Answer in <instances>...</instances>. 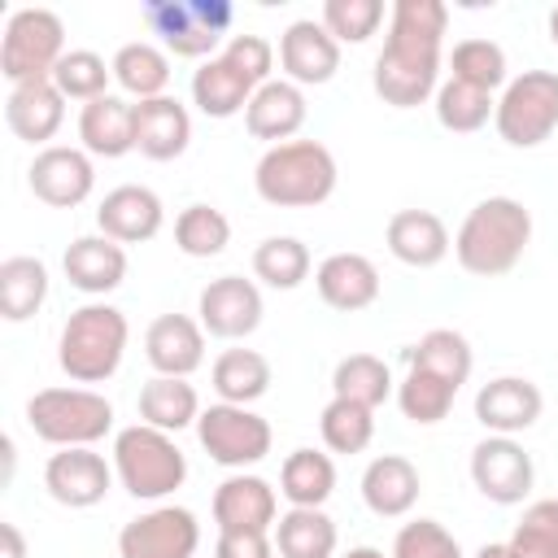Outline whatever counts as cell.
<instances>
[{
    "instance_id": "cell-8",
    "label": "cell",
    "mask_w": 558,
    "mask_h": 558,
    "mask_svg": "<svg viewBox=\"0 0 558 558\" xmlns=\"http://www.w3.org/2000/svg\"><path fill=\"white\" fill-rule=\"evenodd\" d=\"M65 22L52 9H13L4 39H0V74L9 78V87L22 83H44L52 78L57 61L65 57Z\"/></svg>"
},
{
    "instance_id": "cell-5",
    "label": "cell",
    "mask_w": 558,
    "mask_h": 558,
    "mask_svg": "<svg viewBox=\"0 0 558 558\" xmlns=\"http://www.w3.org/2000/svg\"><path fill=\"white\" fill-rule=\"evenodd\" d=\"M113 475L135 501H166L187 480V458L170 432L131 423L113 436Z\"/></svg>"
},
{
    "instance_id": "cell-28",
    "label": "cell",
    "mask_w": 558,
    "mask_h": 558,
    "mask_svg": "<svg viewBox=\"0 0 558 558\" xmlns=\"http://www.w3.org/2000/svg\"><path fill=\"white\" fill-rule=\"evenodd\" d=\"M4 122H9V131H13L17 140L48 148V140H52V135L61 131V122H65V96L57 92L52 78L9 87V96H4Z\"/></svg>"
},
{
    "instance_id": "cell-11",
    "label": "cell",
    "mask_w": 558,
    "mask_h": 558,
    "mask_svg": "<svg viewBox=\"0 0 558 558\" xmlns=\"http://www.w3.org/2000/svg\"><path fill=\"white\" fill-rule=\"evenodd\" d=\"M196 549L201 523L187 506H153L118 532V558H192Z\"/></svg>"
},
{
    "instance_id": "cell-44",
    "label": "cell",
    "mask_w": 558,
    "mask_h": 558,
    "mask_svg": "<svg viewBox=\"0 0 558 558\" xmlns=\"http://www.w3.org/2000/svg\"><path fill=\"white\" fill-rule=\"evenodd\" d=\"M109 78H113V65H105V57L92 52V48H70V52L57 61V70H52L57 92H61L65 100H83V105L109 96Z\"/></svg>"
},
{
    "instance_id": "cell-42",
    "label": "cell",
    "mask_w": 558,
    "mask_h": 558,
    "mask_svg": "<svg viewBox=\"0 0 558 558\" xmlns=\"http://www.w3.org/2000/svg\"><path fill=\"white\" fill-rule=\"evenodd\" d=\"M318 436L331 453H362L375 440V410L344 401V397H331L318 414Z\"/></svg>"
},
{
    "instance_id": "cell-52",
    "label": "cell",
    "mask_w": 558,
    "mask_h": 558,
    "mask_svg": "<svg viewBox=\"0 0 558 558\" xmlns=\"http://www.w3.org/2000/svg\"><path fill=\"white\" fill-rule=\"evenodd\" d=\"M475 558H510V549H506V545H480Z\"/></svg>"
},
{
    "instance_id": "cell-3",
    "label": "cell",
    "mask_w": 558,
    "mask_h": 558,
    "mask_svg": "<svg viewBox=\"0 0 558 558\" xmlns=\"http://www.w3.org/2000/svg\"><path fill=\"white\" fill-rule=\"evenodd\" d=\"M336 183H340V170L323 140L275 144L253 166V187L275 209H314V205L331 201Z\"/></svg>"
},
{
    "instance_id": "cell-46",
    "label": "cell",
    "mask_w": 558,
    "mask_h": 558,
    "mask_svg": "<svg viewBox=\"0 0 558 558\" xmlns=\"http://www.w3.org/2000/svg\"><path fill=\"white\" fill-rule=\"evenodd\" d=\"M318 22L336 44H366L384 22V0H327Z\"/></svg>"
},
{
    "instance_id": "cell-2",
    "label": "cell",
    "mask_w": 558,
    "mask_h": 558,
    "mask_svg": "<svg viewBox=\"0 0 558 558\" xmlns=\"http://www.w3.org/2000/svg\"><path fill=\"white\" fill-rule=\"evenodd\" d=\"M532 244V214L514 196H484L475 209H466L458 235H453V257L466 275L475 279H497L519 266V257Z\"/></svg>"
},
{
    "instance_id": "cell-9",
    "label": "cell",
    "mask_w": 558,
    "mask_h": 558,
    "mask_svg": "<svg viewBox=\"0 0 558 558\" xmlns=\"http://www.w3.org/2000/svg\"><path fill=\"white\" fill-rule=\"evenodd\" d=\"M497 135L510 148H536L558 131V74L554 70H523L514 74L493 113Z\"/></svg>"
},
{
    "instance_id": "cell-29",
    "label": "cell",
    "mask_w": 558,
    "mask_h": 558,
    "mask_svg": "<svg viewBox=\"0 0 558 558\" xmlns=\"http://www.w3.org/2000/svg\"><path fill=\"white\" fill-rule=\"evenodd\" d=\"M279 558H336L340 532L323 506H288L270 527Z\"/></svg>"
},
{
    "instance_id": "cell-24",
    "label": "cell",
    "mask_w": 558,
    "mask_h": 558,
    "mask_svg": "<svg viewBox=\"0 0 558 558\" xmlns=\"http://www.w3.org/2000/svg\"><path fill=\"white\" fill-rule=\"evenodd\" d=\"M192 144V113L174 96L135 105V153L148 161H174Z\"/></svg>"
},
{
    "instance_id": "cell-10",
    "label": "cell",
    "mask_w": 558,
    "mask_h": 558,
    "mask_svg": "<svg viewBox=\"0 0 558 558\" xmlns=\"http://www.w3.org/2000/svg\"><path fill=\"white\" fill-rule=\"evenodd\" d=\"M196 440L209 453V462H218L227 471H248V466H257L270 453L275 432H270V423L253 405L214 401L196 418Z\"/></svg>"
},
{
    "instance_id": "cell-38",
    "label": "cell",
    "mask_w": 558,
    "mask_h": 558,
    "mask_svg": "<svg viewBox=\"0 0 558 558\" xmlns=\"http://www.w3.org/2000/svg\"><path fill=\"white\" fill-rule=\"evenodd\" d=\"M458 392H462V388H453L449 379H440V375H432V371H423V366H405V375H401V384H397V405H401V414H405L414 427H432V423L449 418Z\"/></svg>"
},
{
    "instance_id": "cell-15",
    "label": "cell",
    "mask_w": 558,
    "mask_h": 558,
    "mask_svg": "<svg viewBox=\"0 0 558 558\" xmlns=\"http://www.w3.org/2000/svg\"><path fill=\"white\" fill-rule=\"evenodd\" d=\"M113 462H105V453L96 449H57L44 462V488L57 506L70 510H92L109 497L113 488Z\"/></svg>"
},
{
    "instance_id": "cell-27",
    "label": "cell",
    "mask_w": 558,
    "mask_h": 558,
    "mask_svg": "<svg viewBox=\"0 0 558 558\" xmlns=\"http://www.w3.org/2000/svg\"><path fill=\"white\" fill-rule=\"evenodd\" d=\"M78 148L92 153V157H126L135 153V100L126 96H100L92 105L78 109Z\"/></svg>"
},
{
    "instance_id": "cell-32",
    "label": "cell",
    "mask_w": 558,
    "mask_h": 558,
    "mask_svg": "<svg viewBox=\"0 0 558 558\" xmlns=\"http://www.w3.org/2000/svg\"><path fill=\"white\" fill-rule=\"evenodd\" d=\"M270 362L257 349H222L209 366V384L227 405H253L270 392Z\"/></svg>"
},
{
    "instance_id": "cell-34",
    "label": "cell",
    "mask_w": 558,
    "mask_h": 558,
    "mask_svg": "<svg viewBox=\"0 0 558 558\" xmlns=\"http://www.w3.org/2000/svg\"><path fill=\"white\" fill-rule=\"evenodd\" d=\"M196 418H201V397H196V388L187 379L153 375L140 388V423L174 436L183 427H196Z\"/></svg>"
},
{
    "instance_id": "cell-20",
    "label": "cell",
    "mask_w": 558,
    "mask_h": 558,
    "mask_svg": "<svg viewBox=\"0 0 558 558\" xmlns=\"http://www.w3.org/2000/svg\"><path fill=\"white\" fill-rule=\"evenodd\" d=\"M144 357L157 375L187 379L205 362V327L187 314H157L144 331Z\"/></svg>"
},
{
    "instance_id": "cell-36",
    "label": "cell",
    "mask_w": 558,
    "mask_h": 558,
    "mask_svg": "<svg viewBox=\"0 0 558 558\" xmlns=\"http://www.w3.org/2000/svg\"><path fill=\"white\" fill-rule=\"evenodd\" d=\"M405 366H423L440 379H449L453 388H462L471 379V366H475V353H471V340L453 327H432L427 336H418V344L405 349Z\"/></svg>"
},
{
    "instance_id": "cell-7",
    "label": "cell",
    "mask_w": 558,
    "mask_h": 558,
    "mask_svg": "<svg viewBox=\"0 0 558 558\" xmlns=\"http://www.w3.org/2000/svg\"><path fill=\"white\" fill-rule=\"evenodd\" d=\"M144 22L153 35H161L166 52L209 61L231 39L227 31L235 22V9L227 0H148Z\"/></svg>"
},
{
    "instance_id": "cell-40",
    "label": "cell",
    "mask_w": 558,
    "mask_h": 558,
    "mask_svg": "<svg viewBox=\"0 0 558 558\" xmlns=\"http://www.w3.org/2000/svg\"><path fill=\"white\" fill-rule=\"evenodd\" d=\"M449 78L466 83V87H480V92H497L510 83V65H506V48L493 44V39H458L453 52H449Z\"/></svg>"
},
{
    "instance_id": "cell-14",
    "label": "cell",
    "mask_w": 558,
    "mask_h": 558,
    "mask_svg": "<svg viewBox=\"0 0 558 558\" xmlns=\"http://www.w3.org/2000/svg\"><path fill=\"white\" fill-rule=\"evenodd\" d=\"M26 183L35 192V201H44L48 209H74L92 196L96 187V166L92 153L74 148V144H48L35 153Z\"/></svg>"
},
{
    "instance_id": "cell-4",
    "label": "cell",
    "mask_w": 558,
    "mask_h": 558,
    "mask_svg": "<svg viewBox=\"0 0 558 558\" xmlns=\"http://www.w3.org/2000/svg\"><path fill=\"white\" fill-rule=\"evenodd\" d=\"M126 340H131L126 314L109 301H87L65 318L57 336V366L74 384H105L118 375L126 357Z\"/></svg>"
},
{
    "instance_id": "cell-16",
    "label": "cell",
    "mask_w": 558,
    "mask_h": 558,
    "mask_svg": "<svg viewBox=\"0 0 558 558\" xmlns=\"http://www.w3.org/2000/svg\"><path fill=\"white\" fill-rule=\"evenodd\" d=\"M279 70L288 83L296 87H323L336 78L340 70V44L327 35L323 22L314 17H296L283 35H279Z\"/></svg>"
},
{
    "instance_id": "cell-37",
    "label": "cell",
    "mask_w": 558,
    "mask_h": 558,
    "mask_svg": "<svg viewBox=\"0 0 558 558\" xmlns=\"http://www.w3.org/2000/svg\"><path fill=\"white\" fill-rule=\"evenodd\" d=\"M392 392H397V379H392L388 362L375 357V353H349V357H340L336 371H331V397L357 401V405H366V410H379Z\"/></svg>"
},
{
    "instance_id": "cell-47",
    "label": "cell",
    "mask_w": 558,
    "mask_h": 558,
    "mask_svg": "<svg viewBox=\"0 0 558 558\" xmlns=\"http://www.w3.org/2000/svg\"><path fill=\"white\" fill-rule=\"evenodd\" d=\"M388 558H462V545L440 519H410L397 527Z\"/></svg>"
},
{
    "instance_id": "cell-33",
    "label": "cell",
    "mask_w": 558,
    "mask_h": 558,
    "mask_svg": "<svg viewBox=\"0 0 558 558\" xmlns=\"http://www.w3.org/2000/svg\"><path fill=\"white\" fill-rule=\"evenodd\" d=\"M48 266L39 257L13 253L0 262V318L4 323H26L44 310L48 301Z\"/></svg>"
},
{
    "instance_id": "cell-13",
    "label": "cell",
    "mask_w": 558,
    "mask_h": 558,
    "mask_svg": "<svg viewBox=\"0 0 558 558\" xmlns=\"http://www.w3.org/2000/svg\"><path fill=\"white\" fill-rule=\"evenodd\" d=\"M196 314H201V327L205 336L214 340H244L262 327V288L244 275H218L201 288L196 296Z\"/></svg>"
},
{
    "instance_id": "cell-23",
    "label": "cell",
    "mask_w": 558,
    "mask_h": 558,
    "mask_svg": "<svg viewBox=\"0 0 558 558\" xmlns=\"http://www.w3.org/2000/svg\"><path fill=\"white\" fill-rule=\"evenodd\" d=\"M314 288H318L323 305H331L340 314H357L379 301V270L366 253H331L318 262Z\"/></svg>"
},
{
    "instance_id": "cell-26",
    "label": "cell",
    "mask_w": 558,
    "mask_h": 558,
    "mask_svg": "<svg viewBox=\"0 0 558 558\" xmlns=\"http://www.w3.org/2000/svg\"><path fill=\"white\" fill-rule=\"evenodd\" d=\"M61 270L70 279V288H78L83 296H105V292L122 288V279H126V248L109 235H78V240H70Z\"/></svg>"
},
{
    "instance_id": "cell-25",
    "label": "cell",
    "mask_w": 558,
    "mask_h": 558,
    "mask_svg": "<svg viewBox=\"0 0 558 558\" xmlns=\"http://www.w3.org/2000/svg\"><path fill=\"white\" fill-rule=\"evenodd\" d=\"M423 493L418 466L401 453H379L362 471V501L375 519H405Z\"/></svg>"
},
{
    "instance_id": "cell-35",
    "label": "cell",
    "mask_w": 558,
    "mask_h": 558,
    "mask_svg": "<svg viewBox=\"0 0 558 558\" xmlns=\"http://www.w3.org/2000/svg\"><path fill=\"white\" fill-rule=\"evenodd\" d=\"M336 493V462L318 449H292L279 466V497L288 506H327Z\"/></svg>"
},
{
    "instance_id": "cell-18",
    "label": "cell",
    "mask_w": 558,
    "mask_h": 558,
    "mask_svg": "<svg viewBox=\"0 0 558 558\" xmlns=\"http://www.w3.org/2000/svg\"><path fill=\"white\" fill-rule=\"evenodd\" d=\"M96 227L100 235L126 244H144L166 227V205L153 187L144 183H118L113 192H105L100 209H96Z\"/></svg>"
},
{
    "instance_id": "cell-1",
    "label": "cell",
    "mask_w": 558,
    "mask_h": 558,
    "mask_svg": "<svg viewBox=\"0 0 558 558\" xmlns=\"http://www.w3.org/2000/svg\"><path fill=\"white\" fill-rule=\"evenodd\" d=\"M449 9L440 0H397L388 9V35L371 70V87L392 109H418L440 87V44Z\"/></svg>"
},
{
    "instance_id": "cell-50",
    "label": "cell",
    "mask_w": 558,
    "mask_h": 558,
    "mask_svg": "<svg viewBox=\"0 0 558 558\" xmlns=\"http://www.w3.org/2000/svg\"><path fill=\"white\" fill-rule=\"evenodd\" d=\"M0 541H4V558H26V541L17 523H0Z\"/></svg>"
},
{
    "instance_id": "cell-51",
    "label": "cell",
    "mask_w": 558,
    "mask_h": 558,
    "mask_svg": "<svg viewBox=\"0 0 558 558\" xmlns=\"http://www.w3.org/2000/svg\"><path fill=\"white\" fill-rule=\"evenodd\" d=\"M340 558H384V549H375V545H353V549L340 554Z\"/></svg>"
},
{
    "instance_id": "cell-53",
    "label": "cell",
    "mask_w": 558,
    "mask_h": 558,
    "mask_svg": "<svg viewBox=\"0 0 558 558\" xmlns=\"http://www.w3.org/2000/svg\"><path fill=\"white\" fill-rule=\"evenodd\" d=\"M549 39H554V48H558V4L549 9Z\"/></svg>"
},
{
    "instance_id": "cell-17",
    "label": "cell",
    "mask_w": 558,
    "mask_h": 558,
    "mask_svg": "<svg viewBox=\"0 0 558 558\" xmlns=\"http://www.w3.org/2000/svg\"><path fill=\"white\" fill-rule=\"evenodd\" d=\"M214 523L218 532H270L279 523V493L248 471H231L214 488Z\"/></svg>"
},
{
    "instance_id": "cell-6",
    "label": "cell",
    "mask_w": 558,
    "mask_h": 558,
    "mask_svg": "<svg viewBox=\"0 0 558 558\" xmlns=\"http://www.w3.org/2000/svg\"><path fill=\"white\" fill-rule=\"evenodd\" d=\"M26 423L57 449H92L113 432V405L96 388H39L26 401Z\"/></svg>"
},
{
    "instance_id": "cell-22",
    "label": "cell",
    "mask_w": 558,
    "mask_h": 558,
    "mask_svg": "<svg viewBox=\"0 0 558 558\" xmlns=\"http://www.w3.org/2000/svg\"><path fill=\"white\" fill-rule=\"evenodd\" d=\"M305 113H310L305 87H296L288 78H270L253 92V100L244 109V126L253 140H266L275 148V144L296 140V131L305 126Z\"/></svg>"
},
{
    "instance_id": "cell-19",
    "label": "cell",
    "mask_w": 558,
    "mask_h": 558,
    "mask_svg": "<svg viewBox=\"0 0 558 558\" xmlns=\"http://www.w3.org/2000/svg\"><path fill=\"white\" fill-rule=\"evenodd\" d=\"M545 410V397L523 375H497L475 392V418L488 436H519Z\"/></svg>"
},
{
    "instance_id": "cell-12",
    "label": "cell",
    "mask_w": 558,
    "mask_h": 558,
    "mask_svg": "<svg viewBox=\"0 0 558 558\" xmlns=\"http://www.w3.org/2000/svg\"><path fill=\"white\" fill-rule=\"evenodd\" d=\"M471 484L493 506H519L536 484L532 453L514 436H484L471 449Z\"/></svg>"
},
{
    "instance_id": "cell-39",
    "label": "cell",
    "mask_w": 558,
    "mask_h": 558,
    "mask_svg": "<svg viewBox=\"0 0 558 558\" xmlns=\"http://www.w3.org/2000/svg\"><path fill=\"white\" fill-rule=\"evenodd\" d=\"M310 248L296 240V235H266L257 248H253V275L275 288V292H292L310 279Z\"/></svg>"
},
{
    "instance_id": "cell-49",
    "label": "cell",
    "mask_w": 558,
    "mask_h": 558,
    "mask_svg": "<svg viewBox=\"0 0 558 558\" xmlns=\"http://www.w3.org/2000/svg\"><path fill=\"white\" fill-rule=\"evenodd\" d=\"M214 558H275L270 532H218Z\"/></svg>"
},
{
    "instance_id": "cell-48",
    "label": "cell",
    "mask_w": 558,
    "mask_h": 558,
    "mask_svg": "<svg viewBox=\"0 0 558 558\" xmlns=\"http://www.w3.org/2000/svg\"><path fill=\"white\" fill-rule=\"evenodd\" d=\"M222 57H227L253 87L270 83V70H275V48H270V39H262V35H231V39L222 44Z\"/></svg>"
},
{
    "instance_id": "cell-45",
    "label": "cell",
    "mask_w": 558,
    "mask_h": 558,
    "mask_svg": "<svg viewBox=\"0 0 558 558\" xmlns=\"http://www.w3.org/2000/svg\"><path fill=\"white\" fill-rule=\"evenodd\" d=\"M510 558H558V497H541L523 510L506 541Z\"/></svg>"
},
{
    "instance_id": "cell-43",
    "label": "cell",
    "mask_w": 558,
    "mask_h": 558,
    "mask_svg": "<svg viewBox=\"0 0 558 558\" xmlns=\"http://www.w3.org/2000/svg\"><path fill=\"white\" fill-rule=\"evenodd\" d=\"M174 244L183 257H218L231 244V222L222 209L196 201L174 218Z\"/></svg>"
},
{
    "instance_id": "cell-31",
    "label": "cell",
    "mask_w": 558,
    "mask_h": 558,
    "mask_svg": "<svg viewBox=\"0 0 558 558\" xmlns=\"http://www.w3.org/2000/svg\"><path fill=\"white\" fill-rule=\"evenodd\" d=\"M113 83L140 105V100H157V96H170V52L148 44V39H135V44H122L113 52Z\"/></svg>"
},
{
    "instance_id": "cell-21",
    "label": "cell",
    "mask_w": 558,
    "mask_h": 558,
    "mask_svg": "<svg viewBox=\"0 0 558 558\" xmlns=\"http://www.w3.org/2000/svg\"><path fill=\"white\" fill-rule=\"evenodd\" d=\"M384 244H388V253H392L401 266H410V270H432V266H440V262L449 257V248H453L445 218L432 214V209H397V214L388 218V227H384Z\"/></svg>"
},
{
    "instance_id": "cell-30",
    "label": "cell",
    "mask_w": 558,
    "mask_h": 558,
    "mask_svg": "<svg viewBox=\"0 0 558 558\" xmlns=\"http://www.w3.org/2000/svg\"><path fill=\"white\" fill-rule=\"evenodd\" d=\"M253 83L218 52V57H209V61H201L196 70H192V105L205 113V118H235V113H244L248 109V100H253Z\"/></svg>"
},
{
    "instance_id": "cell-41",
    "label": "cell",
    "mask_w": 558,
    "mask_h": 558,
    "mask_svg": "<svg viewBox=\"0 0 558 558\" xmlns=\"http://www.w3.org/2000/svg\"><path fill=\"white\" fill-rule=\"evenodd\" d=\"M432 100H436V122L453 135H471V131L488 126L493 113H497V96H488L480 87H466L458 78H445Z\"/></svg>"
}]
</instances>
